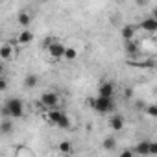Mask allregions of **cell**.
<instances>
[{
    "label": "cell",
    "instance_id": "2",
    "mask_svg": "<svg viewBox=\"0 0 157 157\" xmlns=\"http://www.w3.org/2000/svg\"><path fill=\"white\" fill-rule=\"evenodd\" d=\"M48 120L52 122V124H56L57 128H61V129H68L70 128V118L63 113V111H57V109H52V111H48Z\"/></svg>",
    "mask_w": 157,
    "mask_h": 157
},
{
    "label": "cell",
    "instance_id": "3",
    "mask_svg": "<svg viewBox=\"0 0 157 157\" xmlns=\"http://www.w3.org/2000/svg\"><path fill=\"white\" fill-rule=\"evenodd\" d=\"M91 105L98 113H111L115 109V100L113 98H102V96H98V98L91 100Z\"/></svg>",
    "mask_w": 157,
    "mask_h": 157
},
{
    "label": "cell",
    "instance_id": "20",
    "mask_svg": "<svg viewBox=\"0 0 157 157\" xmlns=\"http://www.w3.org/2000/svg\"><path fill=\"white\" fill-rule=\"evenodd\" d=\"M146 113H148V117L155 118V117H157V105H153V104L148 105V107H146Z\"/></svg>",
    "mask_w": 157,
    "mask_h": 157
},
{
    "label": "cell",
    "instance_id": "14",
    "mask_svg": "<svg viewBox=\"0 0 157 157\" xmlns=\"http://www.w3.org/2000/svg\"><path fill=\"white\" fill-rule=\"evenodd\" d=\"M57 150H59L63 155H70L74 148H72V142H70V140H61V142L57 144Z\"/></svg>",
    "mask_w": 157,
    "mask_h": 157
},
{
    "label": "cell",
    "instance_id": "19",
    "mask_svg": "<svg viewBox=\"0 0 157 157\" xmlns=\"http://www.w3.org/2000/svg\"><path fill=\"white\" fill-rule=\"evenodd\" d=\"M63 57H65V59H68V61H74V59L78 57V52H76L74 48H65V54H63Z\"/></svg>",
    "mask_w": 157,
    "mask_h": 157
},
{
    "label": "cell",
    "instance_id": "18",
    "mask_svg": "<svg viewBox=\"0 0 157 157\" xmlns=\"http://www.w3.org/2000/svg\"><path fill=\"white\" fill-rule=\"evenodd\" d=\"M17 21H19V24H21V26H22V28L26 30V28L30 26V22H32V17H30L28 13L21 11V13H19V17H17Z\"/></svg>",
    "mask_w": 157,
    "mask_h": 157
},
{
    "label": "cell",
    "instance_id": "8",
    "mask_svg": "<svg viewBox=\"0 0 157 157\" xmlns=\"http://www.w3.org/2000/svg\"><path fill=\"white\" fill-rule=\"evenodd\" d=\"M109 128H111L113 131H120V129L124 128V117H120V115H113V117L109 118Z\"/></svg>",
    "mask_w": 157,
    "mask_h": 157
},
{
    "label": "cell",
    "instance_id": "4",
    "mask_svg": "<svg viewBox=\"0 0 157 157\" xmlns=\"http://www.w3.org/2000/svg\"><path fill=\"white\" fill-rule=\"evenodd\" d=\"M39 104L43 105V107H46V109H56L57 105H59V94L57 93H54V91H46V93H43L41 94V100H39Z\"/></svg>",
    "mask_w": 157,
    "mask_h": 157
},
{
    "label": "cell",
    "instance_id": "1",
    "mask_svg": "<svg viewBox=\"0 0 157 157\" xmlns=\"http://www.w3.org/2000/svg\"><path fill=\"white\" fill-rule=\"evenodd\" d=\"M6 118H21L24 117V104L21 98H8L2 109Z\"/></svg>",
    "mask_w": 157,
    "mask_h": 157
},
{
    "label": "cell",
    "instance_id": "6",
    "mask_svg": "<svg viewBox=\"0 0 157 157\" xmlns=\"http://www.w3.org/2000/svg\"><path fill=\"white\" fill-rule=\"evenodd\" d=\"M48 54H50L54 59H61L63 54H65V46H63L61 43H57V41H52V44L48 46Z\"/></svg>",
    "mask_w": 157,
    "mask_h": 157
},
{
    "label": "cell",
    "instance_id": "9",
    "mask_svg": "<svg viewBox=\"0 0 157 157\" xmlns=\"http://www.w3.org/2000/svg\"><path fill=\"white\" fill-rule=\"evenodd\" d=\"M133 153H139V155H150V142L148 140H140L135 144V148L131 150Z\"/></svg>",
    "mask_w": 157,
    "mask_h": 157
},
{
    "label": "cell",
    "instance_id": "12",
    "mask_svg": "<svg viewBox=\"0 0 157 157\" xmlns=\"http://www.w3.org/2000/svg\"><path fill=\"white\" fill-rule=\"evenodd\" d=\"M13 131V122H11V118H4L2 122H0V133L2 135H8V133H11Z\"/></svg>",
    "mask_w": 157,
    "mask_h": 157
},
{
    "label": "cell",
    "instance_id": "21",
    "mask_svg": "<svg viewBox=\"0 0 157 157\" xmlns=\"http://www.w3.org/2000/svg\"><path fill=\"white\" fill-rule=\"evenodd\" d=\"M6 89H8V80L6 78H0V93L6 91Z\"/></svg>",
    "mask_w": 157,
    "mask_h": 157
},
{
    "label": "cell",
    "instance_id": "5",
    "mask_svg": "<svg viewBox=\"0 0 157 157\" xmlns=\"http://www.w3.org/2000/svg\"><path fill=\"white\" fill-rule=\"evenodd\" d=\"M98 96L102 98H113L115 96V83L113 82H104L98 85Z\"/></svg>",
    "mask_w": 157,
    "mask_h": 157
},
{
    "label": "cell",
    "instance_id": "15",
    "mask_svg": "<svg viewBox=\"0 0 157 157\" xmlns=\"http://www.w3.org/2000/svg\"><path fill=\"white\" fill-rule=\"evenodd\" d=\"M0 57H2V59H11L13 57V48H11L10 43H6V44L0 46Z\"/></svg>",
    "mask_w": 157,
    "mask_h": 157
},
{
    "label": "cell",
    "instance_id": "17",
    "mask_svg": "<svg viewBox=\"0 0 157 157\" xmlns=\"http://www.w3.org/2000/svg\"><path fill=\"white\" fill-rule=\"evenodd\" d=\"M102 148L104 150H107V151H111V150H115L117 148V139L111 135V137H105L104 139V142H102Z\"/></svg>",
    "mask_w": 157,
    "mask_h": 157
},
{
    "label": "cell",
    "instance_id": "13",
    "mask_svg": "<svg viewBox=\"0 0 157 157\" xmlns=\"http://www.w3.org/2000/svg\"><path fill=\"white\" fill-rule=\"evenodd\" d=\"M122 37H124V41H133V37H135V26L126 24L122 28Z\"/></svg>",
    "mask_w": 157,
    "mask_h": 157
},
{
    "label": "cell",
    "instance_id": "23",
    "mask_svg": "<svg viewBox=\"0 0 157 157\" xmlns=\"http://www.w3.org/2000/svg\"><path fill=\"white\" fill-rule=\"evenodd\" d=\"M118 157H133V151H131V150H124Z\"/></svg>",
    "mask_w": 157,
    "mask_h": 157
},
{
    "label": "cell",
    "instance_id": "24",
    "mask_svg": "<svg viewBox=\"0 0 157 157\" xmlns=\"http://www.w3.org/2000/svg\"><path fill=\"white\" fill-rule=\"evenodd\" d=\"M2 74H4V65L0 63V78H2Z\"/></svg>",
    "mask_w": 157,
    "mask_h": 157
},
{
    "label": "cell",
    "instance_id": "7",
    "mask_svg": "<svg viewBox=\"0 0 157 157\" xmlns=\"http://www.w3.org/2000/svg\"><path fill=\"white\" fill-rule=\"evenodd\" d=\"M140 28H142L144 32H148V33H153V32H157V19H153V17H148V19H144V21L140 22Z\"/></svg>",
    "mask_w": 157,
    "mask_h": 157
},
{
    "label": "cell",
    "instance_id": "16",
    "mask_svg": "<svg viewBox=\"0 0 157 157\" xmlns=\"http://www.w3.org/2000/svg\"><path fill=\"white\" fill-rule=\"evenodd\" d=\"M33 41V33L30 32V30H22L21 33H19V43L21 44H28V43H32Z\"/></svg>",
    "mask_w": 157,
    "mask_h": 157
},
{
    "label": "cell",
    "instance_id": "22",
    "mask_svg": "<svg viewBox=\"0 0 157 157\" xmlns=\"http://www.w3.org/2000/svg\"><path fill=\"white\" fill-rule=\"evenodd\" d=\"M157 153V142H150V155Z\"/></svg>",
    "mask_w": 157,
    "mask_h": 157
},
{
    "label": "cell",
    "instance_id": "10",
    "mask_svg": "<svg viewBox=\"0 0 157 157\" xmlns=\"http://www.w3.org/2000/svg\"><path fill=\"white\" fill-rule=\"evenodd\" d=\"M124 50H126V54H128L129 57H135V56L139 54V44H137L135 41H126Z\"/></svg>",
    "mask_w": 157,
    "mask_h": 157
},
{
    "label": "cell",
    "instance_id": "11",
    "mask_svg": "<svg viewBox=\"0 0 157 157\" xmlns=\"http://www.w3.org/2000/svg\"><path fill=\"white\" fill-rule=\"evenodd\" d=\"M37 83H39V78L35 74H26V78H24V89H33Z\"/></svg>",
    "mask_w": 157,
    "mask_h": 157
}]
</instances>
